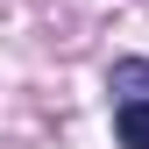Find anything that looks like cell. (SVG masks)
<instances>
[{
    "mask_svg": "<svg viewBox=\"0 0 149 149\" xmlns=\"http://www.w3.org/2000/svg\"><path fill=\"white\" fill-rule=\"evenodd\" d=\"M114 135H121V149H149V100H121Z\"/></svg>",
    "mask_w": 149,
    "mask_h": 149,
    "instance_id": "1",
    "label": "cell"
},
{
    "mask_svg": "<svg viewBox=\"0 0 149 149\" xmlns=\"http://www.w3.org/2000/svg\"><path fill=\"white\" fill-rule=\"evenodd\" d=\"M114 92H128V100H149V64L142 57H128V64H114V78H107Z\"/></svg>",
    "mask_w": 149,
    "mask_h": 149,
    "instance_id": "2",
    "label": "cell"
}]
</instances>
